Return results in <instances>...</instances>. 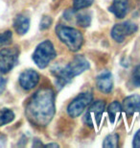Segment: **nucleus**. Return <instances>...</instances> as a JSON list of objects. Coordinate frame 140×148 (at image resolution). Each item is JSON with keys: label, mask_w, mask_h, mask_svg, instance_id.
Segmentation results:
<instances>
[{"label": "nucleus", "mask_w": 140, "mask_h": 148, "mask_svg": "<svg viewBox=\"0 0 140 148\" xmlns=\"http://www.w3.org/2000/svg\"><path fill=\"white\" fill-rule=\"evenodd\" d=\"M55 92L52 88H44L38 90L29 100L25 114L32 124L45 127L55 115Z\"/></svg>", "instance_id": "obj_1"}, {"label": "nucleus", "mask_w": 140, "mask_h": 148, "mask_svg": "<svg viewBox=\"0 0 140 148\" xmlns=\"http://www.w3.org/2000/svg\"><path fill=\"white\" fill-rule=\"evenodd\" d=\"M89 69V63L83 56H76L66 66L56 64L51 71L56 78V85L61 90L65 85L72 81L74 77L80 75Z\"/></svg>", "instance_id": "obj_2"}, {"label": "nucleus", "mask_w": 140, "mask_h": 148, "mask_svg": "<svg viewBox=\"0 0 140 148\" xmlns=\"http://www.w3.org/2000/svg\"><path fill=\"white\" fill-rule=\"evenodd\" d=\"M56 34L71 51L76 52L81 49L84 38L79 30L68 26L59 25L56 28Z\"/></svg>", "instance_id": "obj_3"}, {"label": "nucleus", "mask_w": 140, "mask_h": 148, "mask_svg": "<svg viewBox=\"0 0 140 148\" xmlns=\"http://www.w3.org/2000/svg\"><path fill=\"white\" fill-rule=\"evenodd\" d=\"M57 56L54 45L49 40H46L40 43L33 54V60L38 67L43 69L49 66Z\"/></svg>", "instance_id": "obj_4"}, {"label": "nucleus", "mask_w": 140, "mask_h": 148, "mask_svg": "<svg viewBox=\"0 0 140 148\" xmlns=\"http://www.w3.org/2000/svg\"><path fill=\"white\" fill-rule=\"evenodd\" d=\"M105 107L106 103L102 100L91 102L84 116V122L91 128L99 126L101 124V120H102Z\"/></svg>", "instance_id": "obj_5"}, {"label": "nucleus", "mask_w": 140, "mask_h": 148, "mask_svg": "<svg viewBox=\"0 0 140 148\" xmlns=\"http://www.w3.org/2000/svg\"><path fill=\"white\" fill-rule=\"evenodd\" d=\"M19 51L16 47H7L0 50V72H10L18 61Z\"/></svg>", "instance_id": "obj_6"}, {"label": "nucleus", "mask_w": 140, "mask_h": 148, "mask_svg": "<svg viewBox=\"0 0 140 148\" xmlns=\"http://www.w3.org/2000/svg\"><path fill=\"white\" fill-rule=\"evenodd\" d=\"M93 96L89 92H84L79 94L76 98L72 100V102L68 105L67 107V112L71 117L75 118L81 115L84 111L86 109L87 106L90 105L92 102Z\"/></svg>", "instance_id": "obj_7"}, {"label": "nucleus", "mask_w": 140, "mask_h": 148, "mask_svg": "<svg viewBox=\"0 0 140 148\" xmlns=\"http://www.w3.org/2000/svg\"><path fill=\"white\" fill-rule=\"evenodd\" d=\"M137 25L132 21H125L113 26L111 30V37L117 42H123L125 38L137 31Z\"/></svg>", "instance_id": "obj_8"}, {"label": "nucleus", "mask_w": 140, "mask_h": 148, "mask_svg": "<svg viewBox=\"0 0 140 148\" xmlns=\"http://www.w3.org/2000/svg\"><path fill=\"white\" fill-rule=\"evenodd\" d=\"M40 81V75L37 71L32 69L25 70L19 76V84L25 90H30L34 88Z\"/></svg>", "instance_id": "obj_9"}, {"label": "nucleus", "mask_w": 140, "mask_h": 148, "mask_svg": "<svg viewBox=\"0 0 140 148\" xmlns=\"http://www.w3.org/2000/svg\"><path fill=\"white\" fill-rule=\"evenodd\" d=\"M97 88L101 92L109 93L113 88V80L112 75L109 70H105L98 75L96 79Z\"/></svg>", "instance_id": "obj_10"}, {"label": "nucleus", "mask_w": 140, "mask_h": 148, "mask_svg": "<svg viewBox=\"0 0 140 148\" xmlns=\"http://www.w3.org/2000/svg\"><path fill=\"white\" fill-rule=\"evenodd\" d=\"M122 110H123L128 115H132L135 112H140V95L139 94H132L126 97L124 99L123 105H122Z\"/></svg>", "instance_id": "obj_11"}, {"label": "nucleus", "mask_w": 140, "mask_h": 148, "mask_svg": "<svg viewBox=\"0 0 140 148\" xmlns=\"http://www.w3.org/2000/svg\"><path fill=\"white\" fill-rule=\"evenodd\" d=\"M109 10L117 18H124L129 11V1L128 0H114Z\"/></svg>", "instance_id": "obj_12"}, {"label": "nucleus", "mask_w": 140, "mask_h": 148, "mask_svg": "<svg viewBox=\"0 0 140 148\" xmlns=\"http://www.w3.org/2000/svg\"><path fill=\"white\" fill-rule=\"evenodd\" d=\"M30 27V19L23 14H18L14 21V28L18 35H24Z\"/></svg>", "instance_id": "obj_13"}, {"label": "nucleus", "mask_w": 140, "mask_h": 148, "mask_svg": "<svg viewBox=\"0 0 140 148\" xmlns=\"http://www.w3.org/2000/svg\"><path fill=\"white\" fill-rule=\"evenodd\" d=\"M122 111V105L118 101H113L108 108V114L109 116V120L113 123L117 117V115L120 114Z\"/></svg>", "instance_id": "obj_14"}, {"label": "nucleus", "mask_w": 140, "mask_h": 148, "mask_svg": "<svg viewBox=\"0 0 140 148\" xmlns=\"http://www.w3.org/2000/svg\"><path fill=\"white\" fill-rule=\"evenodd\" d=\"M14 119V112L10 109H2L0 110V127L12 122Z\"/></svg>", "instance_id": "obj_15"}, {"label": "nucleus", "mask_w": 140, "mask_h": 148, "mask_svg": "<svg viewBox=\"0 0 140 148\" xmlns=\"http://www.w3.org/2000/svg\"><path fill=\"white\" fill-rule=\"evenodd\" d=\"M119 143V137L116 134H111L107 136L105 140H104L103 146L104 147H111V148H116L118 146Z\"/></svg>", "instance_id": "obj_16"}, {"label": "nucleus", "mask_w": 140, "mask_h": 148, "mask_svg": "<svg viewBox=\"0 0 140 148\" xmlns=\"http://www.w3.org/2000/svg\"><path fill=\"white\" fill-rule=\"evenodd\" d=\"M77 24L81 26L83 28L88 27L91 23V17L88 14L86 13H81L77 16Z\"/></svg>", "instance_id": "obj_17"}, {"label": "nucleus", "mask_w": 140, "mask_h": 148, "mask_svg": "<svg viewBox=\"0 0 140 148\" xmlns=\"http://www.w3.org/2000/svg\"><path fill=\"white\" fill-rule=\"evenodd\" d=\"M94 0H73V9L75 11H80L92 5Z\"/></svg>", "instance_id": "obj_18"}, {"label": "nucleus", "mask_w": 140, "mask_h": 148, "mask_svg": "<svg viewBox=\"0 0 140 148\" xmlns=\"http://www.w3.org/2000/svg\"><path fill=\"white\" fill-rule=\"evenodd\" d=\"M12 37H13V35H12L11 31H6L0 34V47L11 43Z\"/></svg>", "instance_id": "obj_19"}, {"label": "nucleus", "mask_w": 140, "mask_h": 148, "mask_svg": "<svg viewBox=\"0 0 140 148\" xmlns=\"http://www.w3.org/2000/svg\"><path fill=\"white\" fill-rule=\"evenodd\" d=\"M52 22H53V19L51 16H44L42 18H41V21H40V30H46L48 29L50 26L52 25Z\"/></svg>", "instance_id": "obj_20"}, {"label": "nucleus", "mask_w": 140, "mask_h": 148, "mask_svg": "<svg viewBox=\"0 0 140 148\" xmlns=\"http://www.w3.org/2000/svg\"><path fill=\"white\" fill-rule=\"evenodd\" d=\"M132 83L135 87H140V64H138L137 66L133 69L132 72Z\"/></svg>", "instance_id": "obj_21"}, {"label": "nucleus", "mask_w": 140, "mask_h": 148, "mask_svg": "<svg viewBox=\"0 0 140 148\" xmlns=\"http://www.w3.org/2000/svg\"><path fill=\"white\" fill-rule=\"evenodd\" d=\"M132 145L135 148H140V131H138L137 133H136L135 138H133Z\"/></svg>", "instance_id": "obj_22"}, {"label": "nucleus", "mask_w": 140, "mask_h": 148, "mask_svg": "<svg viewBox=\"0 0 140 148\" xmlns=\"http://www.w3.org/2000/svg\"><path fill=\"white\" fill-rule=\"evenodd\" d=\"M6 80L3 78V77L0 75V95L3 93V91L5 90V88H6Z\"/></svg>", "instance_id": "obj_23"}, {"label": "nucleus", "mask_w": 140, "mask_h": 148, "mask_svg": "<svg viewBox=\"0 0 140 148\" xmlns=\"http://www.w3.org/2000/svg\"><path fill=\"white\" fill-rule=\"evenodd\" d=\"M46 147H59V144H57V143H48V144H46L45 145Z\"/></svg>", "instance_id": "obj_24"}]
</instances>
